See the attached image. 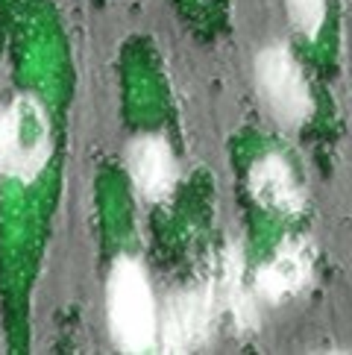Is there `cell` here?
I'll use <instances>...</instances> for the list:
<instances>
[{
  "instance_id": "obj_9",
  "label": "cell",
  "mask_w": 352,
  "mask_h": 355,
  "mask_svg": "<svg viewBox=\"0 0 352 355\" xmlns=\"http://www.w3.org/2000/svg\"><path fill=\"white\" fill-rule=\"evenodd\" d=\"M285 9H288V18H291V27L303 39L314 42L326 24L329 0H285Z\"/></svg>"
},
{
  "instance_id": "obj_8",
  "label": "cell",
  "mask_w": 352,
  "mask_h": 355,
  "mask_svg": "<svg viewBox=\"0 0 352 355\" xmlns=\"http://www.w3.org/2000/svg\"><path fill=\"white\" fill-rule=\"evenodd\" d=\"M215 285V297H218V309L232 320V329L238 335H249L258 326V297L253 291V282L247 285L244 276V250L241 244H229L223 250L220 268H218V282Z\"/></svg>"
},
{
  "instance_id": "obj_2",
  "label": "cell",
  "mask_w": 352,
  "mask_h": 355,
  "mask_svg": "<svg viewBox=\"0 0 352 355\" xmlns=\"http://www.w3.org/2000/svg\"><path fill=\"white\" fill-rule=\"evenodd\" d=\"M53 159V123L35 94H15L3 106V176L33 185Z\"/></svg>"
},
{
  "instance_id": "obj_6",
  "label": "cell",
  "mask_w": 352,
  "mask_h": 355,
  "mask_svg": "<svg viewBox=\"0 0 352 355\" xmlns=\"http://www.w3.org/2000/svg\"><path fill=\"white\" fill-rule=\"evenodd\" d=\"M314 279V247L308 238H285L253 273V291L267 306L297 300Z\"/></svg>"
},
{
  "instance_id": "obj_3",
  "label": "cell",
  "mask_w": 352,
  "mask_h": 355,
  "mask_svg": "<svg viewBox=\"0 0 352 355\" xmlns=\"http://www.w3.org/2000/svg\"><path fill=\"white\" fill-rule=\"evenodd\" d=\"M256 92L270 118L285 130H299L314 115V97L303 68H299L291 47L273 42L261 47L253 62Z\"/></svg>"
},
{
  "instance_id": "obj_1",
  "label": "cell",
  "mask_w": 352,
  "mask_h": 355,
  "mask_svg": "<svg viewBox=\"0 0 352 355\" xmlns=\"http://www.w3.org/2000/svg\"><path fill=\"white\" fill-rule=\"evenodd\" d=\"M106 326L118 352H159V302L153 294L147 264L132 252H121L109 268Z\"/></svg>"
},
{
  "instance_id": "obj_10",
  "label": "cell",
  "mask_w": 352,
  "mask_h": 355,
  "mask_svg": "<svg viewBox=\"0 0 352 355\" xmlns=\"http://www.w3.org/2000/svg\"><path fill=\"white\" fill-rule=\"evenodd\" d=\"M0 180H3V106H0Z\"/></svg>"
},
{
  "instance_id": "obj_7",
  "label": "cell",
  "mask_w": 352,
  "mask_h": 355,
  "mask_svg": "<svg viewBox=\"0 0 352 355\" xmlns=\"http://www.w3.org/2000/svg\"><path fill=\"white\" fill-rule=\"evenodd\" d=\"M247 191L264 211L291 218L306 206V191L299 185L294 168L279 153L258 156L247 171Z\"/></svg>"
},
{
  "instance_id": "obj_5",
  "label": "cell",
  "mask_w": 352,
  "mask_h": 355,
  "mask_svg": "<svg viewBox=\"0 0 352 355\" xmlns=\"http://www.w3.org/2000/svg\"><path fill=\"white\" fill-rule=\"evenodd\" d=\"M123 164H127L130 182L138 200L159 206V202H168L173 197L176 182H179V162H176L168 135L161 132L132 135L127 153H123Z\"/></svg>"
},
{
  "instance_id": "obj_4",
  "label": "cell",
  "mask_w": 352,
  "mask_h": 355,
  "mask_svg": "<svg viewBox=\"0 0 352 355\" xmlns=\"http://www.w3.org/2000/svg\"><path fill=\"white\" fill-rule=\"evenodd\" d=\"M220 317L215 285L179 288L159 309V352L182 355L209 347Z\"/></svg>"
}]
</instances>
